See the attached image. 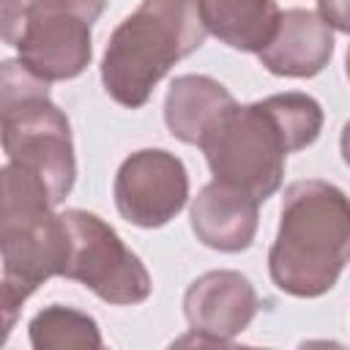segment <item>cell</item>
Returning <instances> with one entry per match:
<instances>
[{
	"mask_svg": "<svg viewBox=\"0 0 350 350\" xmlns=\"http://www.w3.org/2000/svg\"><path fill=\"white\" fill-rule=\"evenodd\" d=\"M323 120V107L309 93H273L262 101L232 104L197 148L213 180L265 202L282 186L287 156L309 148Z\"/></svg>",
	"mask_w": 350,
	"mask_h": 350,
	"instance_id": "obj_1",
	"label": "cell"
},
{
	"mask_svg": "<svg viewBox=\"0 0 350 350\" xmlns=\"http://www.w3.org/2000/svg\"><path fill=\"white\" fill-rule=\"evenodd\" d=\"M350 262V197L320 178L284 189L279 230L268 252L271 282L293 298H320Z\"/></svg>",
	"mask_w": 350,
	"mask_h": 350,
	"instance_id": "obj_2",
	"label": "cell"
},
{
	"mask_svg": "<svg viewBox=\"0 0 350 350\" xmlns=\"http://www.w3.org/2000/svg\"><path fill=\"white\" fill-rule=\"evenodd\" d=\"M46 186L30 172L5 161L3 167V213H0V252H3V323L8 339L22 304L52 276H66L71 230L63 213H55Z\"/></svg>",
	"mask_w": 350,
	"mask_h": 350,
	"instance_id": "obj_3",
	"label": "cell"
},
{
	"mask_svg": "<svg viewBox=\"0 0 350 350\" xmlns=\"http://www.w3.org/2000/svg\"><path fill=\"white\" fill-rule=\"evenodd\" d=\"M200 0H142L109 36L101 85L126 109L148 104L167 71L205 44Z\"/></svg>",
	"mask_w": 350,
	"mask_h": 350,
	"instance_id": "obj_4",
	"label": "cell"
},
{
	"mask_svg": "<svg viewBox=\"0 0 350 350\" xmlns=\"http://www.w3.org/2000/svg\"><path fill=\"white\" fill-rule=\"evenodd\" d=\"M0 118L8 164L38 178L60 205L77 180L71 123L49 98V82L27 71L22 60L0 66Z\"/></svg>",
	"mask_w": 350,
	"mask_h": 350,
	"instance_id": "obj_5",
	"label": "cell"
},
{
	"mask_svg": "<svg viewBox=\"0 0 350 350\" xmlns=\"http://www.w3.org/2000/svg\"><path fill=\"white\" fill-rule=\"evenodd\" d=\"M107 0H0V33L44 82L79 77L93 60V25Z\"/></svg>",
	"mask_w": 350,
	"mask_h": 350,
	"instance_id": "obj_6",
	"label": "cell"
},
{
	"mask_svg": "<svg viewBox=\"0 0 350 350\" xmlns=\"http://www.w3.org/2000/svg\"><path fill=\"white\" fill-rule=\"evenodd\" d=\"M71 230V252L63 279H74L96 298L112 306H134L148 301L153 282L123 238L101 216L79 208L63 211Z\"/></svg>",
	"mask_w": 350,
	"mask_h": 350,
	"instance_id": "obj_7",
	"label": "cell"
},
{
	"mask_svg": "<svg viewBox=\"0 0 350 350\" xmlns=\"http://www.w3.org/2000/svg\"><path fill=\"white\" fill-rule=\"evenodd\" d=\"M118 213L142 230H156L172 221L189 200L186 164L164 148H142L123 159L115 183Z\"/></svg>",
	"mask_w": 350,
	"mask_h": 350,
	"instance_id": "obj_8",
	"label": "cell"
},
{
	"mask_svg": "<svg viewBox=\"0 0 350 350\" xmlns=\"http://www.w3.org/2000/svg\"><path fill=\"white\" fill-rule=\"evenodd\" d=\"M260 309L254 284L230 268L197 276L183 293V314L194 334L205 336L213 347L230 345L243 334Z\"/></svg>",
	"mask_w": 350,
	"mask_h": 350,
	"instance_id": "obj_9",
	"label": "cell"
},
{
	"mask_svg": "<svg viewBox=\"0 0 350 350\" xmlns=\"http://www.w3.org/2000/svg\"><path fill=\"white\" fill-rule=\"evenodd\" d=\"M257 208L260 202L252 194L221 180H211L191 200V232L208 249L238 254L249 249L257 235Z\"/></svg>",
	"mask_w": 350,
	"mask_h": 350,
	"instance_id": "obj_10",
	"label": "cell"
},
{
	"mask_svg": "<svg viewBox=\"0 0 350 350\" xmlns=\"http://www.w3.org/2000/svg\"><path fill=\"white\" fill-rule=\"evenodd\" d=\"M334 55V27L314 11L290 8L282 11L279 27L271 44L257 52L260 63L276 74L290 79L317 77Z\"/></svg>",
	"mask_w": 350,
	"mask_h": 350,
	"instance_id": "obj_11",
	"label": "cell"
},
{
	"mask_svg": "<svg viewBox=\"0 0 350 350\" xmlns=\"http://www.w3.org/2000/svg\"><path fill=\"white\" fill-rule=\"evenodd\" d=\"M232 104L238 101L219 79L208 74H183L172 79L164 96V123L175 139L200 145Z\"/></svg>",
	"mask_w": 350,
	"mask_h": 350,
	"instance_id": "obj_12",
	"label": "cell"
},
{
	"mask_svg": "<svg viewBox=\"0 0 350 350\" xmlns=\"http://www.w3.org/2000/svg\"><path fill=\"white\" fill-rule=\"evenodd\" d=\"M200 14L211 36L238 52H262L276 27V0H200Z\"/></svg>",
	"mask_w": 350,
	"mask_h": 350,
	"instance_id": "obj_13",
	"label": "cell"
},
{
	"mask_svg": "<svg viewBox=\"0 0 350 350\" xmlns=\"http://www.w3.org/2000/svg\"><path fill=\"white\" fill-rule=\"evenodd\" d=\"M27 336L36 350H71V347L98 350L104 345L98 323L90 314L63 306V304L44 306L30 320Z\"/></svg>",
	"mask_w": 350,
	"mask_h": 350,
	"instance_id": "obj_14",
	"label": "cell"
},
{
	"mask_svg": "<svg viewBox=\"0 0 350 350\" xmlns=\"http://www.w3.org/2000/svg\"><path fill=\"white\" fill-rule=\"evenodd\" d=\"M317 14L334 30L350 36V0H317Z\"/></svg>",
	"mask_w": 350,
	"mask_h": 350,
	"instance_id": "obj_15",
	"label": "cell"
},
{
	"mask_svg": "<svg viewBox=\"0 0 350 350\" xmlns=\"http://www.w3.org/2000/svg\"><path fill=\"white\" fill-rule=\"evenodd\" d=\"M339 150H342V161L350 167V120L345 123L342 129V137H339Z\"/></svg>",
	"mask_w": 350,
	"mask_h": 350,
	"instance_id": "obj_16",
	"label": "cell"
},
{
	"mask_svg": "<svg viewBox=\"0 0 350 350\" xmlns=\"http://www.w3.org/2000/svg\"><path fill=\"white\" fill-rule=\"evenodd\" d=\"M345 71H347V79H350V46H347V57H345Z\"/></svg>",
	"mask_w": 350,
	"mask_h": 350,
	"instance_id": "obj_17",
	"label": "cell"
}]
</instances>
